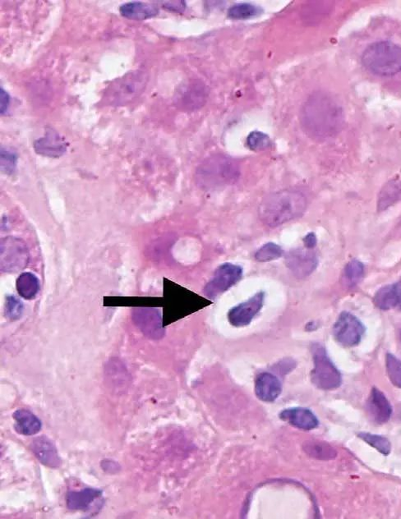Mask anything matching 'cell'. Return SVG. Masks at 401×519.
I'll return each instance as SVG.
<instances>
[{
    "mask_svg": "<svg viewBox=\"0 0 401 519\" xmlns=\"http://www.w3.org/2000/svg\"><path fill=\"white\" fill-rule=\"evenodd\" d=\"M302 130L317 140L335 136L344 124V112L336 98L326 92H315L302 105L300 114Z\"/></svg>",
    "mask_w": 401,
    "mask_h": 519,
    "instance_id": "6da1fadb",
    "label": "cell"
},
{
    "mask_svg": "<svg viewBox=\"0 0 401 519\" xmlns=\"http://www.w3.org/2000/svg\"><path fill=\"white\" fill-rule=\"evenodd\" d=\"M307 201L302 192L284 190L267 195L258 207V216L266 226L275 228L304 214Z\"/></svg>",
    "mask_w": 401,
    "mask_h": 519,
    "instance_id": "7a4b0ae2",
    "label": "cell"
},
{
    "mask_svg": "<svg viewBox=\"0 0 401 519\" xmlns=\"http://www.w3.org/2000/svg\"><path fill=\"white\" fill-rule=\"evenodd\" d=\"M239 164L225 155H215L203 160L196 170L195 181L205 191L232 185L240 176Z\"/></svg>",
    "mask_w": 401,
    "mask_h": 519,
    "instance_id": "3957f363",
    "label": "cell"
},
{
    "mask_svg": "<svg viewBox=\"0 0 401 519\" xmlns=\"http://www.w3.org/2000/svg\"><path fill=\"white\" fill-rule=\"evenodd\" d=\"M362 62L374 74H398L401 71V48L389 42L374 43L364 52Z\"/></svg>",
    "mask_w": 401,
    "mask_h": 519,
    "instance_id": "277c9868",
    "label": "cell"
},
{
    "mask_svg": "<svg viewBox=\"0 0 401 519\" xmlns=\"http://www.w3.org/2000/svg\"><path fill=\"white\" fill-rule=\"evenodd\" d=\"M148 76L144 71H130L111 83L106 89L103 100L112 105H126L136 100L145 91Z\"/></svg>",
    "mask_w": 401,
    "mask_h": 519,
    "instance_id": "5b68a950",
    "label": "cell"
},
{
    "mask_svg": "<svg viewBox=\"0 0 401 519\" xmlns=\"http://www.w3.org/2000/svg\"><path fill=\"white\" fill-rule=\"evenodd\" d=\"M314 369L311 371L312 382L323 391H332L341 386L342 377L327 355L326 348L320 343L312 347Z\"/></svg>",
    "mask_w": 401,
    "mask_h": 519,
    "instance_id": "8992f818",
    "label": "cell"
},
{
    "mask_svg": "<svg viewBox=\"0 0 401 519\" xmlns=\"http://www.w3.org/2000/svg\"><path fill=\"white\" fill-rule=\"evenodd\" d=\"M30 254L25 241L15 237H6L0 243V269L2 272L17 273L24 270L29 263Z\"/></svg>",
    "mask_w": 401,
    "mask_h": 519,
    "instance_id": "52a82bcc",
    "label": "cell"
},
{
    "mask_svg": "<svg viewBox=\"0 0 401 519\" xmlns=\"http://www.w3.org/2000/svg\"><path fill=\"white\" fill-rule=\"evenodd\" d=\"M243 269L232 263H224L217 268L210 281L203 289L208 298L215 299L242 279Z\"/></svg>",
    "mask_w": 401,
    "mask_h": 519,
    "instance_id": "ba28073f",
    "label": "cell"
},
{
    "mask_svg": "<svg viewBox=\"0 0 401 519\" xmlns=\"http://www.w3.org/2000/svg\"><path fill=\"white\" fill-rule=\"evenodd\" d=\"M365 333V327L357 317L349 312H342L333 327L336 341L345 347L358 346Z\"/></svg>",
    "mask_w": 401,
    "mask_h": 519,
    "instance_id": "9c48e42d",
    "label": "cell"
},
{
    "mask_svg": "<svg viewBox=\"0 0 401 519\" xmlns=\"http://www.w3.org/2000/svg\"><path fill=\"white\" fill-rule=\"evenodd\" d=\"M132 319L146 337L160 339L164 337L162 317L159 310L150 307L135 308L132 312Z\"/></svg>",
    "mask_w": 401,
    "mask_h": 519,
    "instance_id": "30bf717a",
    "label": "cell"
},
{
    "mask_svg": "<svg viewBox=\"0 0 401 519\" xmlns=\"http://www.w3.org/2000/svg\"><path fill=\"white\" fill-rule=\"evenodd\" d=\"M264 292L254 294L251 298L231 308L228 312V321L234 327H244L251 323L254 317L264 307Z\"/></svg>",
    "mask_w": 401,
    "mask_h": 519,
    "instance_id": "8fae6325",
    "label": "cell"
},
{
    "mask_svg": "<svg viewBox=\"0 0 401 519\" xmlns=\"http://www.w3.org/2000/svg\"><path fill=\"white\" fill-rule=\"evenodd\" d=\"M285 263L293 275L302 279L317 269L318 259L313 249L298 248L288 253Z\"/></svg>",
    "mask_w": 401,
    "mask_h": 519,
    "instance_id": "7c38bea8",
    "label": "cell"
},
{
    "mask_svg": "<svg viewBox=\"0 0 401 519\" xmlns=\"http://www.w3.org/2000/svg\"><path fill=\"white\" fill-rule=\"evenodd\" d=\"M68 148L65 138L52 128H48L46 134L34 143V150L38 155L51 158H59Z\"/></svg>",
    "mask_w": 401,
    "mask_h": 519,
    "instance_id": "4fadbf2b",
    "label": "cell"
},
{
    "mask_svg": "<svg viewBox=\"0 0 401 519\" xmlns=\"http://www.w3.org/2000/svg\"><path fill=\"white\" fill-rule=\"evenodd\" d=\"M368 414L374 423L384 424L391 419L393 409L391 402L379 389L373 388L367 402Z\"/></svg>",
    "mask_w": 401,
    "mask_h": 519,
    "instance_id": "5bb4252c",
    "label": "cell"
},
{
    "mask_svg": "<svg viewBox=\"0 0 401 519\" xmlns=\"http://www.w3.org/2000/svg\"><path fill=\"white\" fill-rule=\"evenodd\" d=\"M280 418L291 426L305 431H311L317 428L319 425V420L313 411L305 408L284 409L280 414Z\"/></svg>",
    "mask_w": 401,
    "mask_h": 519,
    "instance_id": "9a60e30c",
    "label": "cell"
},
{
    "mask_svg": "<svg viewBox=\"0 0 401 519\" xmlns=\"http://www.w3.org/2000/svg\"><path fill=\"white\" fill-rule=\"evenodd\" d=\"M282 391V383L275 375L262 373L255 379L256 396L262 401L271 402L278 399Z\"/></svg>",
    "mask_w": 401,
    "mask_h": 519,
    "instance_id": "2e32d148",
    "label": "cell"
},
{
    "mask_svg": "<svg viewBox=\"0 0 401 519\" xmlns=\"http://www.w3.org/2000/svg\"><path fill=\"white\" fill-rule=\"evenodd\" d=\"M33 454L40 462L50 468H58L61 459L53 443L46 436L35 438L31 445Z\"/></svg>",
    "mask_w": 401,
    "mask_h": 519,
    "instance_id": "e0dca14e",
    "label": "cell"
},
{
    "mask_svg": "<svg viewBox=\"0 0 401 519\" xmlns=\"http://www.w3.org/2000/svg\"><path fill=\"white\" fill-rule=\"evenodd\" d=\"M208 96L207 88L202 83L196 80L184 88L178 100L179 104L185 110H194L203 107Z\"/></svg>",
    "mask_w": 401,
    "mask_h": 519,
    "instance_id": "ac0fdd59",
    "label": "cell"
},
{
    "mask_svg": "<svg viewBox=\"0 0 401 519\" xmlns=\"http://www.w3.org/2000/svg\"><path fill=\"white\" fill-rule=\"evenodd\" d=\"M102 491L99 489L86 488L80 491H70L67 495V507L71 510L86 511L91 508L96 500L101 498Z\"/></svg>",
    "mask_w": 401,
    "mask_h": 519,
    "instance_id": "d6986e66",
    "label": "cell"
},
{
    "mask_svg": "<svg viewBox=\"0 0 401 519\" xmlns=\"http://www.w3.org/2000/svg\"><path fill=\"white\" fill-rule=\"evenodd\" d=\"M12 417L15 422L16 432L21 435L34 436L42 429L41 420L29 410H17Z\"/></svg>",
    "mask_w": 401,
    "mask_h": 519,
    "instance_id": "ffe728a7",
    "label": "cell"
},
{
    "mask_svg": "<svg viewBox=\"0 0 401 519\" xmlns=\"http://www.w3.org/2000/svg\"><path fill=\"white\" fill-rule=\"evenodd\" d=\"M119 12L126 19L142 21L155 17L159 10L153 4L142 2H130L119 7Z\"/></svg>",
    "mask_w": 401,
    "mask_h": 519,
    "instance_id": "44dd1931",
    "label": "cell"
},
{
    "mask_svg": "<svg viewBox=\"0 0 401 519\" xmlns=\"http://www.w3.org/2000/svg\"><path fill=\"white\" fill-rule=\"evenodd\" d=\"M17 293L26 300L33 299L40 290V281L33 273L24 272L20 275L16 282Z\"/></svg>",
    "mask_w": 401,
    "mask_h": 519,
    "instance_id": "7402d4cb",
    "label": "cell"
},
{
    "mask_svg": "<svg viewBox=\"0 0 401 519\" xmlns=\"http://www.w3.org/2000/svg\"><path fill=\"white\" fill-rule=\"evenodd\" d=\"M373 302L375 306L382 310H390L398 307V303L394 284L385 286L378 290L374 296Z\"/></svg>",
    "mask_w": 401,
    "mask_h": 519,
    "instance_id": "603a6c76",
    "label": "cell"
},
{
    "mask_svg": "<svg viewBox=\"0 0 401 519\" xmlns=\"http://www.w3.org/2000/svg\"><path fill=\"white\" fill-rule=\"evenodd\" d=\"M305 451L312 457L321 460H331L336 458L337 452L327 443L310 441L306 445Z\"/></svg>",
    "mask_w": 401,
    "mask_h": 519,
    "instance_id": "cb8c5ba5",
    "label": "cell"
},
{
    "mask_svg": "<svg viewBox=\"0 0 401 519\" xmlns=\"http://www.w3.org/2000/svg\"><path fill=\"white\" fill-rule=\"evenodd\" d=\"M364 275V264L358 260H352L345 267L343 279L348 287L353 288L362 280Z\"/></svg>",
    "mask_w": 401,
    "mask_h": 519,
    "instance_id": "d4e9b609",
    "label": "cell"
},
{
    "mask_svg": "<svg viewBox=\"0 0 401 519\" xmlns=\"http://www.w3.org/2000/svg\"><path fill=\"white\" fill-rule=\"evenodd\" d=\"M358 437L382 454L387 456L391 454V443L386 437L368 432H359Z\"/></svg>",
    "mask_w": 401,
    "mask_h": 519,
    "instance_id": "484cf974",
    "label": "cell"
},
{
    "mask_svg": "<svg viewBox=\"0 0 401 519\" xmlns=\"http://www.w3.org/2000/svg\"><path fill=\"white\" fill-rule=\"evenodd\" d=\"M401 198V186L398 183H391L381 192L378 208L383 210L391 207Z\"/></svg>",
    "mask_w": 401,
    "mask_h": 519,
    "instance_id": "4316f807",
    "label": "cell"
},
{
    "mask_svg": "<svg viewBox=\"0 0 401 519\" xmlns=\"http://www.w3.org/2000/svg\"><path fill=\"white\" fill-rule=\"evenodd\" d=\"M283 250L278 244L268 243L257 250L256 261L259 262H269L278 260L283 256Z\"/></svg>",
    "mask_w": 401,
    "mask_h": 519,
    "instance_id": "83f0119b",
    "label": "cell"
},
{
    "mask_svg": "<svg viewBox=\"0 0 401 519\" xmlns=\"http://www.w3.org/2000/svg\"><path fill=\"white\" fill-rule=\"evenodd\" d=\"M387 375L393 386L401 388V361L391 353L386 356Z\"/></svg>",
    "mask_w": 401,
    "mask_h": 519,
    "instance_id": "f1b7e54d",
    "label": "cell"
},
{
    "mask_svg": "<svg viewBox=\"0 0 401 519\" xmlns=\"http://www.w3.org/2000/svg\"><path fill=\"white\" fill-rule=\"evenodd\" d=\"M260 8L251 3H239L229 10V17L234 19H248L259 15Z\"/></svg>",
    "mask_w": 401,
    "mask_h": 519,
    "instance_id": "f546056e",
    "label": "cell"
},
{
    "mask_svg": "<svg viewBox=\"0 0 401 519\" xmlns=\"http://www.w3.org/2000/svg\"><path fill=\"white\" fill-rule=\"evenodd\" d=\"M247 145L252 151H262L271 146V138L262 132H253L247 138Z\"/></svg>",
    "mask_w": 401,
    "mask_h": 519,
    "instance_id": "4dcf8cb0",
    "label": "cell"
},
{
    "mask_svg": "<svg viewBox=\"0 0 401 519\" xmlns=\"http://www.w3.org/2000/svg\"><path fill=\"white\" fill-rule=\"evenodd\" d=\"M24 305L19 298L8 296L6 304V315L8 319L16 321L24 314Z\"/></svg>",
    "mask_w": 401,
    "mask_h": 519,
    "instance_id": "1f68e13d",
    "label": "cell"
},
{
    "mask_svg": "<svg viewBox=\"0 0 401 519\" xmlns=\"http://www.w3.org/2000/svg\"><path fill=\"white\" fill-rule=\"evenodd\" d=\"M17 155L8 150H1V169L6 173L15 172L17 164Z\"/></svg>",
    "mask_w": 401,
    "mask_h": 519,
    "instance_id": "d6a6232c",
    "label": "cell"
},
{
    "mask_svg": "<svg viewBox=\"0 0 401 519\" xmlns=\"http://www.w3.org/2000/svg\"><path fill=\"white\" fill-rule=\"evenodd\" d=\"M0 105H1V114H3L8 110V105H10V98L8 94L1 88V94H0Z\"/></svg>",
    "mask_w": 401,
    "mask_h": 519,
    "instance_id": "836d02e7",
    "label": "cell"
},
{
    "mask_svg": "<svg viewBox=\"0 0 401 519\" xmlns=\"http://www.w3.org/2000/svg\"><path fill=\"white\" fill-rule=\"evenodd\" d=\"M317 236L314 232H309L304 238L305 247L307 249H314L317 246Z\"/></svg>",
    "mask_w": 401,
    "mask_h": 519,
    "instance_id": "e575fe53",
    "label": "cell"
},
{
    "mask_svg": "<svg viewBox=\"0 0 401 519\" xmlns=\"http://www.w3.org/2000/svg\"><path fill=\"white\" fill-rule=\"evenodd\" d=\"M396 298H398L399 309L401 310V279L394 284Z\"/></svg>",
    "mask_w": 401,
    "mask_h": 519,
    "instance_id": "d590c367",
    "label": "cell"
},
{
    "mask_svg": "<svg viewBox=\"0 0 401 519\" xmlns=\"http://www.w3.org/2000/svg\"><path fill=\"white\" fill-rule=\"evenodd\" d=\"M166 7L172 10H184L185 4L184 2L169 3L166 4Z\"/></svg>",
    "mask_w": 401,
    "mask_h": 519,
    "instance_id": "8d00e7d4",
    "label": "cell"
}]
</instances>
